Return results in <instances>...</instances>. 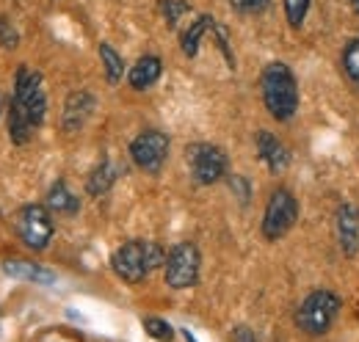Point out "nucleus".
<instances>
[{
    "label": "nucleus",
    "mask_w": 359,
    "mask_h": 342,
    "mask_svg": "<svg viewBox=\"0 0 359 342\" xmlns=\"http://www.w3.org/2000/svg\"><path fill=\"white\" fill-rule=\"evenodd\" d=\"M260 88H263V102L273 119H279V122L293 119V114L299 108V86H296L293 72L287 69V64H282V61L269 64L263 69Z\"/></svg>",
    "instance_id": "1"
},
{
    "label": "nucleus",
    "mask_w": 359,
    "mask_h": 342,
    "mask_svg": "<svg viewBox=\"0 0 359 342\" xmlns=\"http://www.w3.org/2000/svg\"><path fill=\"white\" fill-rule=\"evenodd\" d=\"M114 271L119 279L130 282V285H138L147 279L149 271L166 265V252L152 243V240H128L125 246H119L114 252V259H111Z\"/></svg>",
    "instance_id": "2"
},
{
    "label": "nucleus",
    "mask_w": 359,
    "mask_h": 342,
    "mask_svg": "<svg viewBox=\"0 0 359 342\" xmlns=\"http://www.w3.org/2000/svg\"><path fill=\"white\" fill-rule=\"evenodd\" d=\"M11 102L34 122V128H39L45 122L47 114V97L42 88V75L34 72L31 67H20L17 69V81H14V97Z\"/></svg>",
    "instance_id": "3"
},
{
    "label": "nucleus",
    "mask_w": 359,
    "mask_h": 342,
    "mask_svg": "<svg viewBox=\"0 0 359 342\" xmlns=\"http://www.w3.org/2000/svg\"><path fill=\"white\" fill-rule=\"evenodd\" d=\"M337 312H340V299L332 290H315L313 296H307V301L299 306L296 323L307 334H323L334 323Z\"/></svg>",
    "instance_id": "4"
},
{
    "label": "nucleus",
    "mask_w": 359,
    "mask_h": 342,
    "mask_svg": "<svg viewBox=\"0 0 359 342\" xmlns=\"http://www.w3.org/2000/svg\"><path fill=\"white\" fill-rule=\"evenodd\" d=\"M53 218H50V207L45 205H25L17 213V235L20 240L34 249V252H45L47 243L53 240Z\"/></svg>",
    "instance_id": "5"
},
{
    "label": "nucleus",
    "mask_w": 359,
    "mask_h": 342,
    "mask_svg": "<svg viewBox=\"0 0 359 342\" xmlns=\"http://www.w3.org/2000/svg\"><path fill=\"white\" fill-rule=\"evenodd\" d=\"M296 218H299V202H296V196L287 188L273 191L269 199V207H266V215H263V235L269 240L285 238L293 229Z\"/></svg>",
    "instance_id": "6"
},
{
    "label": "nucleus",
    "mask_w": 359,
    "mask_h": 342,
    "mask_svg": "<svg viewBox=\"0 0 359 342\" xmlns=\"http://www.w3.org/2000/svg\"><path fill=\"white\" fill-rule=\"evenodd\" d=\"M199 279V249L194 243H177L166 254V285L175 290L194 287Z\"/></svg>",
    "instance_id": "7"
},
{
    "label": "nucleus",
    "mask_w": 359,
    "mask_h": 342,
    "mask_svg": "<svg viewBox=\"0 0 359 342\" xmlns=\"http://www.w3.org/2000/svg\"><path fill=\"white\" fill-rule=\"evenodd\" d=\"M166 155H169V135L161 132V130H144L138 132L130 144V158L138 169L149 171H161V166L166 163Z\"/></svg>",
    "instance_id": "8"
},
{
    "label": "nucleus",
    "mask_w": 359,
    "mask_h": 342,
    "mask_svg": "<svg viewBox=\"0 0 359 342\" xmlns=\"http://www.w3.org/2000/svg\"><path fill=\"white\" fill-rule=\"evenodd\" d=\"M188 166L199 185H213L226 174V155L213 144H194L188 146Z\"/></svg>",
    "instance_id": "9"
},
{
    "label": "nucleus",
    "mask_w": 359,
    "mask_h": 342,
    "mask_svg": "<svg viewBox=\"0 0 359 342\" xmlns=\"http://www.w3.org/2000/svg\"><path fill=\"white\" fill-rule=\"evenodd\" d=\"M334 229H337V243L343 249V254L354 256L359 252V210L354 205H343L334 218Z\"/></svg>",
    "instance_id": "10"
},
{
    "label": "nucleus",
    "mask_w": 359,
    "mask_h": 342,
    "mask_svg": "<svg viewBox=\"0 0 359 342\" xmlns=\"http://www.w3.org/2000/svg\"><path fill=\"white\" fill-rule=\"evenodd\" d=\"M94 111V97L89 91H75L69 94L67 105H64V130L67 132H75L86 125V119L91 116Z\"/></svg>",
    "instance_id": "11"
},
{
    "label": "nucleus",
    "mask_w": 359,
    "mask_h": 342,
    "mask_svg": "<svg viewBox=\"0 0 359 342\" xmlns=\"http://www.w3.org/2000/svg\"><path fill=\"white\" fill-rule=\"evenodd\" d=\"M257 155L263 158V163H266L271 171H282L287 166V160H290L285 144H282L273 132H269V130H260V132H257Z\"/></svg>",
    "instance_id": "12"
},
{
    "label": "nucleus",
    "mask_w": 359,
    "mask_h": 342,
    "mask_svg": "<svg viewBox=\"0 0 359 342\" xmlns=\"http://www.w3.org/2000/svg\"><path fill=\"white\" fill-rule=\"evenodd\" d=\"M3 271L14 279H22V282H34V285H53L55 282V273L47 271L45 265H36V262H28V259H6L3 262Z\"/></svg>",
    "instance_id": "13"
},
{
    "label": "nucleus",
    "mask_w": 359,
    "mask_h": 342,
    "mask_svg": "<svg viewBox=\"0 0 359 342\" xmlns=\"http://www.w3.org/2000/svg\"><path fill=\"white\" fill-rule=\"evenodd\" d=\"M161 72H163V61L158 55H144V58L135 61V67L130 69L128 81H130V86H133L135 91H144V88H149L152 83H158Z\"/></svg>",
    "instance_id": "14"
},
{
    "label": "nucleus",
    "mask_w": 359,
    "mask_h": 342,
    "mask_svg": "<svg viewBox=\"0 0 359 342\" xmlns=\"http://www.w3.org/2000/svg\"><path fill=\"white\" fill-rule=\"evenodd\" d=\"M216 28V20L213 17H199L196 22H191V28L182 34V53L188 55V58H194L196 53H199V44L205 39V34H210Z\"/></svg>",
    "instance_id": "15"
},
{
    "label": "nucleus",
    "mask_w": 359,
    "mask_h": 342,
    "mask_svg": "<svg viewBox=\"0 0 359 342\" xmlns=\"http://www.w3.org/2000/svg\"><path fill=\"white\" fill-rule=\"evenodd\" d=\"M47 207L53 210V213H78V207H81V202L69 193V188H67V182H53V188L47 191Z\"/></svg>",
    "instance_id": "16"
},
{
    "label": "nucleus",
    "mask_w": 359,
    "mask_h": 342,
    "mask_svg": "<svg viewBox=\"0 0 359 342\" xmlns=\"http://www.w3.org/2000/svg\"><path fill=\"white\" fill-rule=\"evenodd\" d=\"M34 122L14 105V102H8V135H11V141L14 144H28L31 141V135H34Z\"/></svg>",
    "instance_id": "17"
},
{
    "label": "nucleus",
    "mask_w": 359,
    "mask_h": 342,
    "mask_svg": "<svg viewBox=\"0 0 359 342\" xmlns=\"http://www.w3.org/2000/svg\"><path fill=\"white\" fill-rule=\"evenodd\" d=\"M116 177H119V169L114 166V163H108V160H102L97 169L91 171L89 182H86V188H89L91 196H100V193H105L114 182H116Z\"/></svg>",
    "instance_id": "18"
},
{
    "label": "nucleus",
    "mask_w": 359,
    "mask_h": 342,
    "mask_svg": "<svg viewBox=\"0 0 359 342\" xmlns=\"http://www.w3.org/2000/svg\"><path fill=\"white\" fill-rule=\"evenodd\" d=\"M100 58H102V67H105V78H108V83H119L122 81V75H125V61H122V55L111 47L108 42L100 44Z\"/></svg>",
    "instance_id": "19"
},
{
    "label": "nucleus",
    "mask_w": 359,
    "mask_h": 342,
    "mask_svg": "<svg viewBox=\"0 0 359 342\" xmlns=\"http://www.w3.org/2000/svg\"><path fill=\"white\" fill-rule=\"evenodd\" d=\"M343 69L351 78V83L359 86V39L346 44V50H343Z\"/></svg>",
    "instance_id": "20"
},
{
    "label": "nucleus",
    "mask_w": 359,
    "mask_h": 342,
    "mask_svg": "<svg viewBox=\"0 0 359 342\" xmlns=\"http://www.w3.org/2000/svg\"><path fill=\"white\" fill-rule=\"evenodd\" d=\"M310 3L313 0H285V14H287L290 28H302L304 25V17L310 11Z\"/></svg>",
    "instance_id": "21"
},
{
    "label": "nucleus",
    "mask_w": 359,
    "mask_h": 342,
    "mask_svg": "<svg viewBox=\"0 0 359 342\" xmlns=\"http://www.w3.org/2000/svg\"><path fill=\"white\" fill-rule=\"evenodd\" d=\"M144 329H147V334H149L152 340H158V342L175 340V329H172L166 320H161V317H147V320H144Z\"/></svg>",
    "instance_id": "22"
},
{
    "label": "nucleus",
    "mask_w": 359,
    "mask_h": 342,
    "mask_svg": "<svg viewBox=\"0 0 359 342\" xmlns=\"http://www.w3.org/2000/svg\"><path fill=\"white\" fill-rule=\"evenodd\" d=\"M161 11H163L169 28H175V25L180 22V17L191 11V6H188L185 0H161Z\"/></svg>",
    "instance_id": "23"
},
{
    "label": "nucleus",
    "mask_w": 359,
    "mask_h": 342,
    "mask_svg": "<svg viewBox=\"0 0 359 342\" xmlns=\"http://www.w3.org/2000/svg\"><path fill=\"white\" fill-rule=\"evenodd\" d=\"M17 44H20V34H17V28H14L6 17H0V47L14 50Z\"/></svg>",
    "instance_id": "24"
},
{
    "label": "nucleus",
    "mask_w": 359,
    "mask_h": 342,
    "mask_svg": "<svg viewBox=\"0 0 359 342\" xmlns=\"http://www.w3.org/2000/svg\"><path fill=\"white\" fill-rule=\"evenodd\" d=\"M229 6L235 11H243V14H257L269 6V0H229Z\"/></svg>",
    "instance_id": "25"
},
{
    "label": "nucleus",
    "mask_w": 359,
    "mask_h": 342,
    "mask_svg": "<svg viewBox=\"0 0 359 342\" xmlns=\"http://www.w3.org/2000/svg\"><path fill=\"white\" fill-rule=\"evenodd\" d=\"M235 342H257V337H255L246 326H238V329H235Z\"/></svg>",
    "instance_id": "26"
},
{
    "label": "nucleus",
    "mask_w": 359,
    "mask_h": 342,
    "mask_svg": "<svg viewBox=\"0 0 359 342\" xmlns=\"http://www.w3.org/2000/svg\"><path fill=\"white\" fill-rule=\"evenodd\" d=\"M229 182H232V188H238V193H241V202H246V199H249V191H246V182H243L241 177H232Z\"/></svg>",
    "instance_id": "27"
},
{
    "label": "nucleus",
    "mask_w": 359,
    "mask_h": 342,
    "mask_svg": "<svg viewBox=\"0 0 359 342\" xmlns=\"http://www.w3.org/2000/svg\"><path fill=\"white\" fill-rule=\"evenodd\" d=\"M182 334H185V342H196V340H194V334H191V331H182Z\"/></svg>",
    "instance_id": "28"
},
{
    "label": "nucleus",
    "mask_w": 359,
    "mask_h": 342,
    "mask_svg": "<svg viewBox=\"0 0 359 342\" xmlns=\"http://www.w3.org/2000/svg\"><path fill=\"white\" fill-rule=\"evenodd\" d=\"M354 6H357V11H359V0H354Z\"/></svg>",
    "instance_id": "29"
}]
</instances>
